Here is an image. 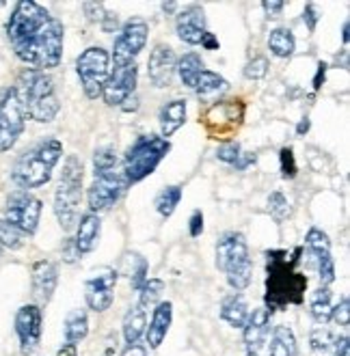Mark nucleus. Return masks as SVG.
<instances>
[{
	"mask_svg": "<svg viewBox=\"0 0 350 356\" xmlns=\"http://www.w3.org/2000/svg\"><path fill=\"white\" fill-rule=\"evenodd\" d=\"M262 9L269 17H279L281 11L285 9V3H262Z\"/></svg>",
	"mask_w": 350,
	"mask_h": 356,
	"instance_id": "nucleus-48",
	"label": "nucleus"
},
{
	"mask_svg": "<svg viewBox=\"0 0 350 356\" xmlns=\"http://www.w3.org/2000/svg\"><path fill=\"white\" fill-rule=\"evenodd\" d=\"M246 356H260L257 352H246Z\"/></svg>",
	"mask_w": 350,
	"mask_h": 356,
	"instance_id": "nucleus-56",
	"label": "nucleus"
},
{
	"mask_svg": "<svg viewBox=\"0 0 350 356\" xmlns=\"http://www.w3.org/2000/svg\"><path fill=\"white\" fill-rule=\"evenodd\" d=\"M15 332L19 337L22 354H33L41 341V309L37 305H24L15 316Z\"/></svg>",
	"mask_w": 350,
	"mask_h": 356,
	"instance_id": "nucleus-16",
	"label": "nucleus"
},
{
	"mask_svg": "<svg viewBox=\"0 0 350 356\" xmlns=\"http://www.w3.org/2000/svg\"><path fill=\"white\" fill-rule=\"evenodd\" d=\"M249 305H246L242 294H232L221 302V320L234 328H244L246 320H249Z\"/></svg>",
	"mask_w": 350,
	"mask_h": 356,
	"instance_id": "nucleus-24",
	"label": "nucleus"
},
{
	"mask_svg": "<svg viewBox=\"0 0 350 356\" xmlns=\"http://www.w3.org/2000/svg\"><path fill=\"white\" fill-rule=\"evenodd\" d=\"M255 160H257V156H255L253 152L240 154V158H238L236 164H234V169H236V171H244V169H249L251 164H255Z\"/></svg>",
	"mask_w": 350,
	"mask_h": 356,
	"instance_id": "nucleus-46",
	"label": "nucleus"
},
{
	"mask_svg": "<svg viewBox=\"0 0 350 356\" xmlns=\"http://www.w3.org/2000/svg\"><path fill=\"white\" fill-rule=\"evenodd\" d=\"M76 72L80 78L82 91L89 99H97L102 95L106 80L111 76V54L102 46H91L82 52L76 60Z\"/></svg>",
	"mask_w": 350,
	"mask_h": 356,
	"instance_id": "nucleus-8",
	"label": "nucleus"
},
{
	"mask_svg": "<svg viewBox=\"0 0 350 356\" xmlns=\"http://www.w3.org/2000/svg\"><path fill=\"white\" fill-rule=\"evenodd\" d=\"M126 188H128L126 177L115 173V171L104 173V175H95L93 184L89 186V193H87L91 214L111 209L121 199V195L126 193Z\"/></svg>",
	"mask_w": 350,
	"mask_h": 356,
	"instance_id": "nucleus-13",
	"label": "nucleus"
},
{
	"mask_svg": "<svg viewBox=\"0 0 350 356\" xmlns=\"http://www.w3.org/2000/svg\"><path fill=\"white\" fill-rule=\"evenodd\" d=\"M333 356H350V346H348V337H335V348H333Z\"/></svg>",
	"mask_w": 350,
	"mask_h": 356,
	"instance_id": "nucleus-47",
	"label": "nucleus"
},
{
	"mask_svg": "<svg viewBox=\"0 0 350 356\" xmlns=\"http://www.w3.org/2000/svg\"><path fill=\"white\" fill-rule=\"evenodd\" d=\"M244 121L242 99H218L203 115V125L212 138H232Z\"/></svg>",
	"mask_w": 350,
	"mask_h": 356,
	"instance_id": "nucleus-10",
	"label": "nucleus"
},
{
	"mask_svg": "<svg viewBox=\"0 0 350 356\" xmlns=\"http://www.w3.org/2000/svg\"><path fill=\"white\" fill-rule=\"evenodd\" d=\"M0 7H3V3H0Z\"/></svg>",
	"mask_w": 350,
	"mask_h": 356,
	"instance_id": "nucleus-58",
	"label": "nucleus"
},
{
	"mask_svg": "<svg viewBox=\"0 0 350 356\" xmlns=\"http://www.w3.org/2000/svg\"><path fill=\"white\" fill-rule=\"evenodd\" d=\"M312 350L316 356H333V348H335V337L331 334V330H326L324 326L316 328L310 337Z\"/></svg>",
	"mask_w": 350,
	"mask_h": 356,
	"instance_id": "nucleus-34",
	"label": "nucleus"
},
{
	"mask_svg": "<svg viewBox=\"0 0 350 356\" xmlns=\"http://www.w3.org/2000/svg\"><path fill=\"white\" fill-rule=\"evenodd\" d=\"M203 60L197 52H189V54H184L180 60H177V67H175V74L180 76L182 80V85L184 87H189V89H195L197 85V80L203 72Z\"/></svg>",
	"mask_w": 350,
	"mask_h": 356,
	"instance_id": "nucleus-26",
	"label": "nucleus"
},
{
	"mask_svg": "<svg viewBox=\"0 0 350 356\" xmlns=\"http://www.w3.org/2000/svg\"><path fill=\"white\" fill-rule=\"evenodd\" d=\"M269 212L273 214V218L277 222H281V220H285L287 216H290V203H287L283 193H271V197H269Z\"/></svg>",
	"mask_w": 350,
	"mask_h": 356,
	"instance_id": "nucleus-37",
	"label": "nucleus"
},
{
	"mask_svg": "<svg viewBox=\"0 0 350 356\" xmlns=\"http://www.w3.org/2000/svg\"><path fill=\"white\" fill-rule=\"evenodd\" d=\"M171 320H173V305L171 302H160L156 309H154V316H152V322L145 330L148 334V343L152 350L160 348L164 337H167L169 332V326H171Z\"/></svg>",
	"mask_w": 350,
	"mask_h": 356,
	"instance_id": "nucleus-23",
	"label": "nucleus"
},
{
	"mask_svg": "<svg viewBox=\"0 0 350 356\" xmlns=\"http://www.w3.org/2000/svg\"><path fill=\"white\" fill-rule=\"evenodd\" d=\"M13 89L31 119L39 123L54 121V117L61 111V104L56 97L54 80L46 72H37V70L22 72Z\"/></svg>",
	"mask_w": 350,
	"mask_h": 356,
	"instance_id": "nucleus-3",
	"label": "nucleus"
},
{
	"mask_svg": "<svg viewBox=\"0 0 350 356\" xmlns=\"http://www.w3.org/2000/svg\"><path fill=\"white\" fill-rule=\"evenodd\" d=\"M216 268L225 272L230 287L240 294L249 287L253 277V259L249 257V246L242 234L228 232L223 234L216 244Z\"/></svg>",
	"mask_w": 350,
	"mask_h": 356,
	"instance_id": "nucleus-6",
	"label": "nucleus"
},
{
	"mask_svg": "<svg viewBox=\"0 0 350 356\" xmlns=\"http://www.w3.org/2000/svg\"><path fill=\"white\" fill-rule=\"evenodd\" d=\"M342 37H344V44H348V22H344L342 26Z\"/></svg>",
	"mask_w": 350,
	"mask_h": 356,
	"instance_id": "nucleus-55",
	"label": "nucleus"
},
{
	"mask_svg": "<svg viewBox=\"0 0 350 356\" xmlns=\"http://www.w3.org/2000/svg\"><path fill=\"white\" fill-rule=\"evenodd\" d=\"M310 128H312V121H310V117H303V119L299 121V125H296V134H299V136H303V134L310 132Z\"/></svg>",
	"mask_w": 350,
	"mask_h": 356,
	"instance_id": "nucleus-53",
	"label": "nucleus"
},
{
	"mask_svg": "<svg viewBox=\"0 0 350 356\" xmlns=\"http://www.w3.org/2000/svg\"><path fill=\"white\" fill-rule=\"evenodd\" d=\"M303 248H294V253L287 250H269L266 253V309L283 311L287 305H301L307 289V277L299 272V261Z\"/></svg>",
	"mask_w": 350,
	"mask_h": 356,
	"instance_id": "nucleus-2",
	"label": "nucleus"
},
{
	"mask_svg": "<svg viewBox=\"0 0 350 356\" xmlns=\"http://www.w3.org/2000/svg\"><path fill=\"white\" fill-rule=\"evenodd\" d=\"M240 154H242V149H240V143H236V140H228V143H223L221 147L216 149V158L221 160V162H228V164H236V160L240 158Z\"/></svg>",
	"mask_w": 350,
	"mask_h": 356,
	"instance_id": "nucleus-41",
	"label": "nucleus"
},
{
	"mask_svg": "<svg viewBox=\"0 0 350 356\" xmlns=\"http://www.w3.org/2000/svg\"><path fill=\"white\" fill-rule=\"evenodd\" d=\"M7 222L13 225L19 234L33 236L41 218V201L26 191H15L7 197Z\"/></svg>",
	"mask_w": 350,
	"mask_h": 356,
	"instance_id": "nucleus-11",
	"label": "nucleus"
},
{
	"mask_svg": "<svg viewBox=\"0 0 350 356\" xmlns=\"http://www.w3.org/2000/svg\"><path fill=\"white\" fill-rule=\"evenodd\" d=\"M138 67L136 63H126V65H115V72L109 76L104 89H102V99L109 106H123L136 91Z\"/></svg>",
	"mask_w": 350,
	"mask_h": 356,
	"instance_id": "nucleus-15",
	"label": "nucleus"
},
{
	"mask_svg": "<svg viewBox=\"0 0 350 356\" xmlns=\"http://www.w3.org/2000/svg\"><path fill=\"white\" fill-rule=\"evenodd\" d=\"M85 13L91 22H100V24L104 22V17H106V9L102 3H85Z\"/></svg>",
	"mask_w": 350,
	"mask_h": 356,
	"instance_id": "nucleus-44",
	"label": "nucleus"
},
{
	"mask_svg": "<svg viewBox=\"0 0 350 356\" xmlns=\"http://www.w3.org/2000/svg\"><path fill=\"white\" fill-rule=\"evenodd\" d=\"M269 356H296L294 332L287 326H275L269 346Z\"/></svg>",
	"mask_w": 350,
	"mask_h": 356,
	"instance_id": "nucleus-29",
	"label": "nucleus"
},
{
	"mask_svg": "<svg viewBox=\"0 0 350 356\" xmlns=\"http://www.w3.org/2000/svg\"><path fill=\"white\" fill-rule=\"evenodd\" d=\"M82 175H85L82 160L78 156H67L54 193V214L63 232H72L80 218Z\"/></svg>",
	"mask_w": 350,
	"mask_h": 356,
	"instance_id": "nucleus-5",
	"label": "nucleus"
},
{
	"mask_svg": "<svg viewBox=\"0 0 350 356\" xmlns=\"http://www.w3.org/2000/svg\"><path fill=\"white\" fill-rule=\"evenodd\" d=\"M148 330V320H145V309H141L138 305L128 311V316L123 318V339L126 343H138L143 337V332Z\"/></svg>",
	"mask_w": 350,
	"mask_h": 356,
	"instance_id": "nucleus-28",
	"label": "nucleus"
},
{
	"mask_svg": "<svg viewBox=\"0 0 350 356\" xmlns=\"http://www.w3.org/2000/svg\"><path fill=\"white\" fill-rule=\"evenodd\" d=\"M0 253H3V248H0Z\"/></svg>",
	"mask_w": 350,
	"mask_h": 356,
	"instance_id": "nucleus-57",
	"label": "nucleus"
},
{
	"mask_svg": "<svg viewBox=\"0 0 350 356\" xmlns=\"http://www.w3.org/2000/svg\"><path fill=\"white\" fill-rule=\"evenodd\" d=\"M182 201V188L180 186H169V188H164V191L156 197L154 205H156V212L162 216V218H169L173 216L175 212V207L180 205Z\"/></svg>",
	"mask_w": 350,
	"mask_h": 356,
	"instance_id": "nucleus-33",
	"label": "nucleus"
},
{
	"mask_svg": "<svg viewBox=\"0 0 350 356\" xmlns=\"http://www.w3.org/2000/svg\"><path fill=\"white\" fill-rule=\"evenodd\" d=\"M269 67H271V63L266 56H255L251 58L249 63H246V67H244V76L249 78V80H262L269 76Z\"/></svg>",
	"mask_w": 350,
	"mask_h": 356,
	"instance_id": "nucleus-40",
	"label": "nucleus"
},
{
	"mask_svg": "<svg viewBox=\"0 0 350 356\" xmlns=\"http://www.w3.org/2000/svg\"><path fill=\"white\" fill-rule=\"evenodd\" d=\"M160 136L167 138L173 136L184 123H186V99H171L160 108Z\"/></svg>",
	"mask_w": 350,
	"mask_h": 356,
	"instance_id": "nucleus-21",
	"label": "nucleus"
},
{
	"mask_svg": "<svg viewBox=\"0 0 350 356\" xmlns=\"http://www.w3.org/2000/svg\"><path fill=\"white\" fill-rule=\"evenodd\" d=\"M63 332H65L67 343H74V346L87 337L89 334V320H87L85 309H74L67 313L65 324H63Z\"/></svg>",
	"mask_w": 350,
	"mask_h": 356,
	"instance_id": "nucleus-27",
	"label": "nucleus"
},
{
	"mask_svg": "<svg viewBox=\"0 0 350 356\" xmlns=\"http://www.w3.org/2000/svg\"><path fill=\"white\" fill-rule=\"evenodd\" d=\"M279 169H281V175L285 179H294L296 177L299 166H296V158H294L292 147H281V152H279Z\"/></svg>",
	"mask_w": 350,
	"mask_h": 356,
	"instance_id": "nucleus-39",
	"label": "nucleus"
},
{
	"mask_svg": "<svg viewBox=\"0 0 350 356\" xmlns=\"http://www.w3.org/2000/svg\"><path fill=\"white\" fill-rule=\"evenodd\" d=\"M61 156H63V145L54 138L41 140L35 147H31L29 152H24L17 158V162L13 164L11 177L13 181L24 188V191H31V188H39L50 181L54 166L58 164Z\"/></svg>",
	"mask_w": 350,
	"mask_h": 356,
	"instance_id": "nucleus-4",
	"label": "nucleus"
},
{
	"mask_svg": "<svg viewBox=\"0 0 350 356\" xmlns=\"http://www.w3.org/2000/svg\"><path fill=\"white\" fill-rule=\"evenodd\" d=\"M230 89V82L225 80L223 76L210 72V70H203L197 85H195V93L199 95V99H212V97H218L223 95L225 91Z\"/></svg>",
	"mask_w": 350,
	"mask_h": 356,
	"instance_id": "nucleus-25",
	"label": "nucleus"
},
{
	"mask_svg": "<svg viewBox=\"0 0 350 356\" xmlns=\"http://www.w3.org/2000/svg\"><path fill=\"white\" fill-rule=\"evenodd\" d=\"M175 31H177V37L184 41V44L199 46L203 35L208 33V31H205V13H203V7L191 5L189 9H184L182 13H177Z\"/></svg>",
	"mask_w": 350,
	"mask_h": 356,
	"instance_id": "nucleus-18",
	"label": "nucleus"
},
{
	"mask_svg": "<svg viewBox=\"0 0 350 356\" xmlns=\"http://www.w3.org/2000/svg\"><path fill=\"white\" fill-rule=\"evenodd\" d=\"M121 356H148V350L138 346V343H130L126 350L121 352Z\"/></svg>",
	"mask_w": 350,
	"mask_h": 356,
	"instance_id": "nucleus-52",
	"label": "nucleus"
},
{
	"mask_svg": "<svg viewBox=\"0 0 350 356\" xmlns=\"http://www.w3.org/2000/svg\"><path fill=\"white\" fill-rule=\"evenodd\" d=\"M150 26L145 19L130 17L126 24L121 26L115 46H113V60L115 65H126V63H134V58L141 54V50L148 44Z\"/></svg>",
	"mask_w": 350,
	"mask_h": 356,
	"instance_id": "nucleus-12",
	"label": "nucleus"
},
{
	"mask_svg": "<svg viewBox=\"0 0 350 356\" xmlns=\"http://www.w3.org/2000/svg\"><path fill=\"white\" fill-rule=\"evenodd\" d=\"M100 234H102V220L97 214H85L80 216V222H78V232H76V250L80 255L85 253H91V250L97 246L100 242Z\"/></svg>",
	"mask_w": 350,
	"mask_h": 356,
	"instance_id": "nucleus-22",
	"label": "nucleus"
},
{
	"mask_svg": "<svg viewBox=\"0 0 350 356\" xmlns=\"http://www.w3.org/2000/svg\"><path fill=\"white\" fill-rule=\"evenodd\" d=\"M305 250L312 257V261H316L324 255H331V240L318 227H312L305 236Z\"/></svg>",
	"mask_w": 350,
	"mask_h": 356,
	"instance_id": "nucleus-32",
	"label": "nucleus"
},
{
	"mask_svg": "<svg viewBox=\"0 0 350 356\" xmlns=\"http://www.w3.org/2000/svg\"><path fill=\"white\" fill-rule=\"evenodd\" d=\"M326 63H318V72H316V76H314V89L316 91H320V87H322V82H324V76H326Z\"/></svg>",
	"mask_w": 350,
	"mask_h": 356,
	"instance_id": "nucleus-51",
	"label": "nucleus"
},
{
	"mask_svg": "<svg viewBox=\"0 0 350 356\" xmlns=\"http://www.w3.org/2000/svg\"><path fill=\"white\" fill-rule=\"evenodd\" d=\"M269 48L277 58H290L296 50V39L290 29H275L269 35Z\"/></svg>",
	"mask_w": 350,
	"mask_h": 356,
	"instance_id": "nucleus-30",
	"label": "nucleus"
},
{
	"mask_svg": "<svg viewBox=\"0 0 350 356\" xmlns=\"http://www.w3.org/2000/svg\"><path fill=\"white\" fill-rule=\"evenodd\" d=\"M271 316L273 311H269L266 307L253 309V313H249V320L244 324V343H246V352H257L266 337L271 332Z\"/></svg>",
	"mask_w": 350,
	"mask_h": 356,
	"instance_id": "nucleus-19",
	"label": "nucleus"
},
{
	"mask_svg": "<svg viewBox=\"0 0 350 356\" xmlns=\"http://www.w3.org/2000/svg\"><path fill=\"white\" fill-rule=\"evenodd\" d=\"M7 37L15 56L37 72L54 70L63 58V24L31 0L15 5L7 22Z\"/></svg>",
	"mask_w": 350,
	"mask_h": 356,
	"instance_id": "nucleus-1",
	"label": "nucleus"
},
{
	"mask_svg": "<svg viewBox=\"0 0 350 356\" xmlns=\"http://www.w3.org/2000/svg\"><path fill=\"white\" fill-rule=\"evenodd\" d=\"M56 356H78L76 346H74V343H65L63 348H61V350L56 352Z\"/></svg>",
	"mask_w": 350,
	"mask_h": 356,
	"instance_id": "nucleus-54",
	"label": "nucleus"
},
{
	"mask_svg": "<svg viewBox=\"0 0 350 356\" xmlns=\"http://www.w3.org/2000/svg\"><path fill=\"white\" fill-rule=\"evenodd\" d=\"M22 246V234L7 220H0V248H19Z\"/></svg>",
	"mask_w": 350,
	"mask_h": 356,
	"instance_id": "nucleus-38",
	"label": "nucleus"
},
{
	"mask_svg": "<svg viewBox=\"0 0 350 356\" xmlns=\"http://www.w3.org/2000/svg\"><path fill=\"white\" fill-rule=\"evenodd\" d=\"M58 283V270L52 261L41 259L33 266V296L37 302H50Z\"/></svg>",
	"mask_w": 350,
	"mask_h": 356,
	"instance_id": "nucleus-20",
	"label": "nucleus"
},
{
	"mask_svg": "<svg viewBox=\"0 0 350 356\" xmlns=\"http://www.w3.org/2000/svg\"><path fill=\"white\" fill-rule=\"evenodd\" d=\"M175 67H177V58H175L173 48L167 44H156L148 60V74H150L152 85L156 89L171 87Z\"/></svg>",
	"mask_w": 350,
	"mask_h": 356,
	"instance_id": "nucleus-17",
	"label": "nucleus"
},
{
	"mask_svg": "<svg viewBox=\"0 0 350 356\" xmlns=\"http://www.w3.org/2000/svg\"><path fill=\"white\" fill-rule=\"evenodd\" d=\"M78 255H80V253L76 250L74 240H67V242H65V246H63V257H65V261H67V264H74Z\"/></svg>",
	"mask_w": 350,
	"mask_h": 356,
	"instance_id": "nucleus-49",
	"label": "nucleus"
},
{
	"mask_svg": "<svg viewBox=\"0 0 350 356\" xmlns=\"http://www.w3.org/2000/svg\"><path fill=\"white\" fill-rule=\"evenodd\" d=\"M331 320H335L340 326H348V322H350V300L346 296L340 300L337 307L331 309Z\"/></svg>",
	"mask_w": 350,
	"mask_h": 356,
	"instance_id": "nucleus-42",
	"label": "nucleus"
},
{
	"mask_svg": "<svg viewBox=\"0 0 350 356\" xmlns=\"http://www.w3.org/2000/svg\"><path fill=\"white\" fill-rule=\"evenodd\" d=\"M189 234H191V238H199L203 234V214L199 212V209L193 212V216L189 220Z\"/></svg>",
	"mask_w": 350,
	"mask_h": 356,
	"instance_id": "nucleus-45",
	"label": "nucleus"
},
{
	"mask_svg": "<svg viewBox=\"0 0 350 356\" xmlns=\"http://www.w3.org/2000/svg\"><path fill=\"white\" fill-rule=\"evenodd\" d=\"M199 46H203L205 50H218L221 48V44H218V39L212 35V33H205L203 35V39H201V44Z\"/></svg>",
	"mask_w": 350,
	"mask_h": 356,
	"instance_id": "nucleus-50",
	"label": "nucleus"
},
{
	"mask_svg": "<svg viewBox=\"0 0 350 356\" xmlns=\"http://www.w3.org/2000/svg\"><path fill=\"white\" fill-rule=\"evenodd\" d=\"M115 166H117V154H115L113 147L95 149V154H93V171H95V175L111 173V171H115Z\"/></svg>",
	"mask_w": 350,
	"mask_h": 356,
	"instance_id": "nucleus-35",
	"label": "nucleus"
},
{
	"mask_svg": "<svg viewBox=\"0 0 350 356\" xmlns=\"http://www.w3.org/2000/svg\"><path fill=\"white\" fill-rule=\"evenodd\" d=\"M318 19H320L318 7H316L314 3L305 5V9H303V22H305L307 31H310V33H314V31H316V26H318Z\"/></svg>",
	"mask_w": 350,
	"mask_h": 356,
	"instance_id": "nucleus-43",
	"label": "nucleus"
},
{
	"mask_svg": "<svg viewBox=\"0 0 350 356\" xmlns=\"http://www.w3.org/2000/svg\"><path fill=\"white\" fill-rule=\"evenodd\" d=\"M171 152V143L158 134L138 136L123 156V177L128 184H138L150 177L158 164Z\"/></svg>",
	"mask_w": 350,
	"mask_h": 356,
	"instance_id": "nucleus-7",
	"label": "nucleus"
},
{
	"mask_svg": "<svg viewBox=\"0 0 350 356\" xmlns=\"http://www.w3.org/2000/svg\"><path fill=\"white\" fill-rule=\"evenodd\" d=\"M26 111L13 87L0 91V154L9 152L26 125Z\"/></svg>",
	"mask_w": 350,
	"mask_h": 356,
	"instance_id": "nucleus-9",
	"label": "nucleus"
},
{
	"mask_svg": "<svg viewBox=\"0 0 350 356\" xmlns=\"http://www.w3.org/2000/svg\"><path fill=\"white\" fill-rule=\"evenodd\" d=\"M162 289H164V283H162L160 279H148V283L138 289V291H141V300H138V307H141V309H145V307L154 305V302L160 298Z\"/></svg>",
	"mask_w": 350,
	"mask_h": 356,
	"instance_id": "nucleus-36",
	"label": "nucleus"
},
{
	"mask_svg": "<svg viewBox=\"0 0 350 356\" xmlns=\"http://www.w3.org/2000/svg\"><path fill=\"white\" fill-rule=\"evenodd\" d=\"M117 285V270L102 266L91 272V277L85 281V300L89 309L95 313H104L113 305V294Z\"/></svg>",
	"mask_w": 350,
	"mask_h": 356,
	"instance_id": "nucleus-14",
	"label": "nucleus"
},
{
	"mask_svg": "<svg viewBox=\"0 0 350 356\" xmlns=\"http://www.w3.org/2000/svg\"><path fill=\"white\" fill-rule=\"evenodd\" d=\"M331 289L328 287H320L312 294V302H310V311H312V318L316 324L326 326V322L331 320Z\"/></svg>",
	"mask_w": 350,
	"mask_h": 356,
	"instance_id": "nucleus-31",
	"label": "nucleus"
}]
</instances>
